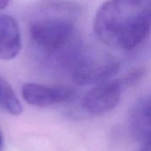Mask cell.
<instances>
[{
    "mask_svg": "<svg viewBox=\"0 0 151 151\" xmlns=\"http://www.w3.org/2000/svg\"><path fill=\"white\" fill-rule=\"evenodd\" d=\"M21 49V35L17 20L0 14V60L14 59Z\"/></svg>",
    "mask_w": 151,
    "mask_h": 151,
    "instance_id": "6",
    "label": "cell"
},
{
    "mask_svg": "<svg viewBox=\"0 0 151 151\" xmlns=\"http://www.w3.org/2000/svg\"><path fill=\"white\" fill-rule=\"evenodd\" d=\"M140 151H151V142L146 143V145Z\"/></svg>",
    "mask_w": 151,
    "mask_h": 151,
    "instance_id": "10",
    "label": "cell"
},
{
    "mask_svg": "<svg viewBox=\"0 0 151 151\" xmlns=\"http://www.w3.org/2000/svg\"><path fill=\"white\" fill-rule=\"evenodd\" d=\"M125 85L122 80H107L96 85L82 99L83 109L92 115H104L119 102Z\"/></svg>",
    "mask_w": 151,
    "mask_h": 151,
    "instance_id": "4",
    "label": "cell"
},
{
    "mask_svg": "<svg viewBox=\"0 0 151 151\" xmlns=\"http://www.w3.org/2000/svg\"><path fill=\"white\" fill-rule=\"evenodd\" d=\"M73 81L81 85H97L109 80L119 69L110 53L96 47L78 46L67 61Z\"/></svg>",
    "mask_w": 151,
    "mask_h": 151,
    "instance_id": "3",
    "label": "cell"
},
{
    "mask_svg": "<svg viewBox=\"0 0 151 151\" xmlns=\"http://www.w3.org/2000/svg\"><path fill=\"white\" fill-rule=\"evenodd\" d=\"M78 5L68 1H51L42 5L29 23V35L35 48L51 58L65 62L77 48L74 45Z\"/></svg>",
    "mask_w": 151,
    "mask_h": 151,
    "instance_id": "2",
    "label": "cell"
},
{
    "mask_svg": "<svg viewBox=\"0 0 151 151\" xmlns=\"http://www.w3.org/2000/svg\"><path fill=\"white\" fill-rule=\"evenodd\" d=\"M130 126L134 136L145 142H151V95L141 101L134 109Z\"/></svg>",
    "mask_w": 151,
    "mask_h": 151,
    "instance_id": "7",
    "label": "cell"
},
{
    "mask_svg": "<svg viewBox=\"0 0 151 151\" xmlns=\"http://www.w3.org/2000/svg\"><path fill=\"white\" fill-rule=\"evenodd\" d=\"M0 109L17 116L22 112L21 103L11 85L0 75Z\"/></svg>",
    "mask_w": 151,
    "mask_h": 151,
    "instance_id": "8",
    "label": "cell"
},
{
    "mask_svg": "<svg viewBox=\"0 0 151 151\" xmlns=\"http://www.w3.org/2000/svg\"><path fill=\"white\" fill-rule=\"evenodd\" d=\"M10 0H0V10L4 9V7L7 6V4H9Z\"/></svg>",
    "mask_w": 151,
    "mask_h": 151,
    "instance_id": "9",
    "label": "cell"
},
{
    "mask_svg": "<svg viewBox=\"0 0 151 151\" xmlns=\"http://www.w3.org/2000/svg\"><path fill=\"white\" fill-rule=\"evenodd\" d=\"M2 147H3V136H2V133L0 132V151L2 150Z\"/></svg>",
    "mask_w": 151,
    "mask_h": 151,
    "instance_id": "11",
    "label": "cell"
},
{
    "mask_svg": "<svg viewBox=\"0 0 151 151\" xmlns=\"http://www.w3.org/2000/svg\"><path fill=\"white\" fill-rule=\"evenodd\" d=\"M151 28V0H108L94 20L97 38L106 46L121 51L138 47Z\"/></svg>",
    "mask_w": 151,
    "mask_h": 151,
    "instance_id": "1",
    "label": "cell"
},
{
    "mask_svg": "<svg viewBox=\"0 0 151 151\" xmlns=\"http://www.w3.org/2000/svg\"><path fill=\"white\" fill-rule=\"evenodd\" d=\"M23 99L35 107H49L71 100L75 91L66 85H44L36 83H27L22 86Z\"/></svg>",
    "mask_w": 151,
    "mask_h": 151,
    "instance_id": "5",
    "label": "cell"
}]
</instances>
